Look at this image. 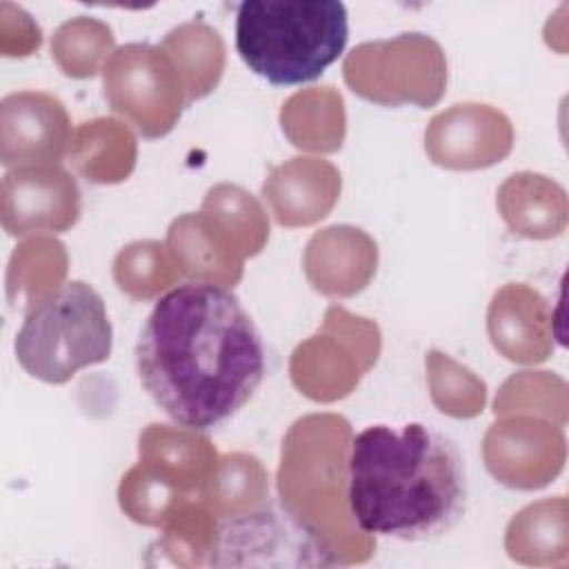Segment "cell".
I'll return each instance as SVG.
<instances>
[{
    "instance_id": "6da1fadb",
    "label": "cell",
    "mask_w": 569,
    "mask_h": 569,
    "mask_svg": "<svg viewBox=\"0 0 569 569\" xmlns=\"http://www.w3.org/2000/svg\"><path fill=\"white\" fill-rule=\"evenodd\" d=\"M142 389L176 425L229 422L267 373L262 336L240 298L211 282H182L149 311L136 340Z\"/></svg>"
},
{
    "instance_id": "7a4b0ae2",
    "label": "cell",
    "mask_w": 569,
    "mask_h": 569,
    "mask_svg": "<svg viewBox=\"0 0 569 569\" xmlns=\"http://www.w3.org/2000/svg\"><path fill=\"white\" fill-rule=\"evenodd\" d=\"M347 500L367 533L436 540L467 511L465 456L453 438L425 422L365 427L349 447Z\"/></svg>"
},
{
    "instance_id": "3957f363",
    "label": "cell",
    "mask_w": 569,
    "mask_h": 569,
    "mask_svg": "<svg viewBox=\"0 0 569 569\" xmlns=\"http://www.w3.org/2000/svg\"><path fill=\"white\" fill-rule=\"evenodd\" d=\"M347 40L349 16L338 0H247L236 11V51L273 87L320 78Z\"/></svg>"
},
{
    "instance_id": "277c9868",
    "label": "cell",
    "mask_w": 569,
    "mask_h": 569,
    "mask_svg": "<svg viewBox=\"0 0 569 569\" xmlns=\"http://www.w3.org/2000/svg\"><path fill=\"white\" fill-rule=\"evenodd\" d=\"M113 329L102 296L84 280H69L36 302L16 333L20 367L49 385L111 356Z\"/></svg>"
},
{
    "instance_id": "5b68a950",
    "label": "cell",
    "mask_w": 569,
    "mask_h": 569,
    "mask_svg": "<svg viewBox=\"0 0 569 569\" xmlns=\"http://www.w3.org/2000/svg\"><path fill=\"white\" fill-rule=\"evenodd\" d=\"M211 565H331L325 540L289 509L269 505L227 520Z\"/></svg>"
}]
</instances>
